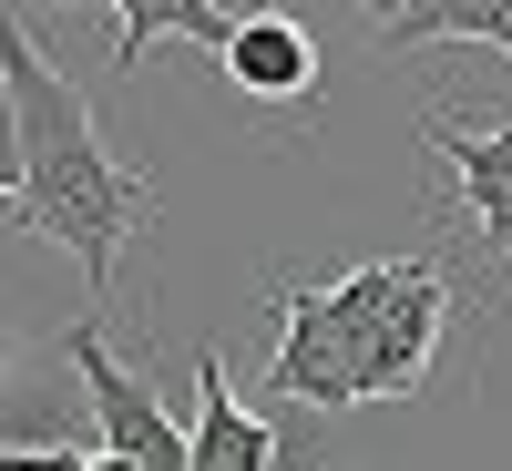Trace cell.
Here are the masks:
<instances>
[{
  "label": "cell",
  "instance_id": "3",
  "mask_svg": "<svg viewBox=\"0 0 512 471\" xmlns=\"http://www.w3.org/2000/svg\"><path fill=\"white\" fill-rule=\"evenodd\" d=\"M62 359L82 369V400H93V431H103L113 461H134V471H195V431L154 400V379H134V369L103 349V328H93V318H72V328H62Z\"/></svg>",
  "mask_w": 512,
  "mask_h": 471
},
{
  "label": "cell",
  "instance_id": "11",
  "mask_svg": "<svg viewBox=\"0 0 512 471\" xmlns=\"http://www.w3.org/2000/svg\"><path fill=\"white\" fill-rule=\"evenodd\" d=\"M82 471H134V461H113V451H93V461H82Z\"/></svg>",
  "mask_w": 512,
  "mask_h": 471
},
{
  "label": "cell",
  "instance_id": "10",
  "mask_svg": "<svg viewBox=\"0 0 512 471\" xmlns=\"http://www.w3.org/2000/svg\"><path fill=\"white\" fill-rule=\"evenodd\" d=\"M0 195H21V113H11V82H0Z\"/></svg>",
  "mask_w": 512,
  "mask_h": 471
},
{
  "label": "cell",
  "instance_id": "6",
  "mask_svg": "<svg viewBox=\"0 0 512 471\" xmlns=\"http://www.w3.org/2000/svg\"><path fill=\"white\" fill-rule=\"evenodd\" d=\"M195 471H277L287 461V441H277V420H256L246 400H236V379H226V359L205 349L195 359Z\"/></svg>",
  "mask_w": 512,
  "mask_h": 471
},
{
  "label": "cell",
  "instance_id": "2",
  "mask_svg": "<svg viewBox=\"0 0 512 471\" xmlns=\"http://www.w3.org/2000/svg\"><path fill=\"white\" fill-rule=\"evenodd\" d=\"M0 82H11V113H21V226L52 236L82 267V287L103 297L123 267V236L154 216V175L103 144L93 103L72 93V72L41 62L21 11H0Z\"/></svg>",
  "mask_w": 512,
  "mask_h": 471
},
{
  "label": "cell",
  "instance_id": "4",
  "mask_svg": "<svg viewBox=\"0 0 512 471\" xmlns=\"http://www.w3.org/2000/svg\"><path fill=\"white\" fill-rule=\"evenodd\" d=\"M420 144H431L441 185H451V216L482 236V256H502V267H512V113H502V123L420 113Z\"/></svg>",
  "mask_w": 512,
  "mask_h": 471
},
{
  "label": "cell",
  "instance_id": "7",
  "mask_svg": "<svg viewBox=\"0 0 512 471\" xmlns=\"http://www.w3.org/2000/svg\"><path fill=\"white\" fill-rule=\"evenodd\" d=\"M256 0H123L113 11V72H144L154 41H195V52L226 62V41L246 31Z\"/></svg>",
  "mask_w": 512,
  "mask_h": 471
},
{
  "label": "cell",
  "instance_id": "8",
  "mask_svg": "<svg viewBox=\"0 0 512 471\" xmlns=\"http://www.w3.org/2000/svg\"><path fill=\"white\" fill-rule=\"evenodd\" d=\"M369 52H431V41H482L512 62V0H400V11H359Z\"/></svg>",
  "mask_w": 512,
  "mask_h": 471
},
{
  "label": "cell",
  "instance_id": "9",
  "mask_svg": "<svg viewBox=\"0 0 512 471\" xmlns=\"http://www.w3.org/2000/svg\"><path fill=\"white\" fill-rule=\"evenodd\" d=\"M0 471H82V451H72V441H41V451L0 441Z\"/></svg>",
  "mask_w": 512,
  "mask_h": 471
},
{
  "label": "cell",
  "instance_id": "5",
  "mask_svg": "<svg viewBox=\"0 0 512 471\" xmlns=\"http://www.w3.org/2000/svg\"><path fill=\"white\" fill-rule=\"evenodd\" d=\"M216 72L236 82L246 103H297V113L318 103V41H308L297 11H277V0H256V11H246V31L226 41Z\"/></svg>",
  "mask_w": 512,
  "mask_h": 471
},
{
  "label": "cell",
  "instance_id": "1",
  "mask_svg": "<svg viewBox=\"0 0 512 471\" xmlns=\"http://www.w3.org/2000/svg\"><path fill=\"white\" fill-rule=\"evenodd\" d=\"M267 308H277L267 400H297V410L420 400L451 338V277L441 256H369L328 287H277Z\"/></svg>",
  "mask_w": 512,
  "mask_h": 471
}]
</instances>
